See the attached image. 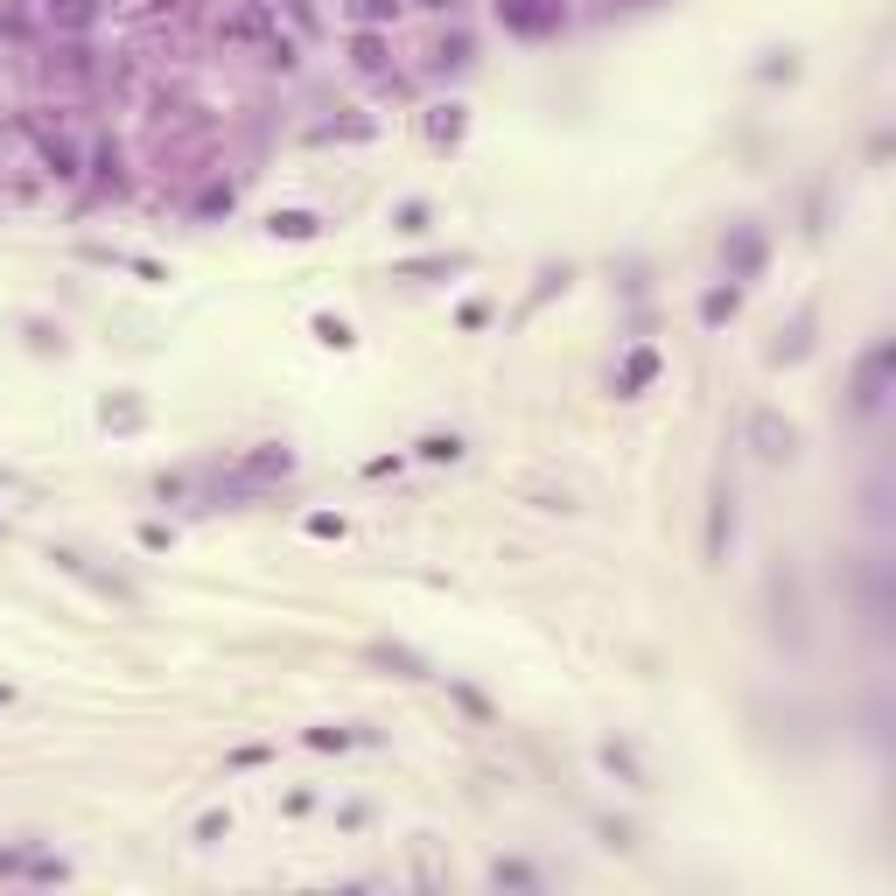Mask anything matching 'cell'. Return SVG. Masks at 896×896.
I'll use <instances>...</instances> for the list:
<instances>
[{
    "instance_id": "7a4b0ae2",
    "label": "cell",
    "mask_w": 896,
    "mask_h": 896,
    "mask_svg": "<svg viewBox=\"0 0 896 896\" xmlns=\"http://www.w3.org/2000/svg\"><path fill=\"white\" fill-rule=\"evenodd\" d=\"M218 43L224 49H253L259 64H280V70L295 64V43L274 29V8H266V0H239V8L218 22Z\"/></svg>"
},
{
    "instance_id": "4316f807",
    "label": "cell",
    "mask_w": 896,
    "mask_h": 896,
    "mask_svg": "<svg viewBox=\"0 0 896 896\" xmlns=\"http://www.w3.org/2000/svg\"><path fill=\"white\" fill-rule=\"evenodd\" d=\"M351 729H309V750H351Z\"/></svg>"
},
{
    "instance_id": "e0dca14e",
    "label": "cell",
    "mask_w": 896,
    "mask_h": 896,
    "mask_svg": "<svg viewBox=\"0 0 896 896\" xmlns=\"http://www.w3.org/2000/svg\"><path fill=\"white\" fill-rule=\"evenodd\" d=\"M99 421H106L112 434H133V428L147 421V407H141V399H133V392H112L106 407H99Z\"/></svg>"
},
{
    "instance_id": "ffe728a7",
    "label": "cell",
    "mask_w": 896,
    "mask_h": 896,
    "mask_svg": "<svg viewBox=\"0 0 896 896\" xmlns=\"http://www.w3.org/2000/svg\"><path fill=\"white\" fill-rule=\"evenodd\" d=\"M602 771H609V777H623V785H644L638 750H623V742H602Z\"/></svg>"
},
{
    "instance_id": "d4e9b609",
    "label": "cell",
    "mask_w": 896,
    "mask_h": 896,
    "mask_svg": "<svg viewBox=\"0 0 896 896\" xmlns=\"http://www.w3.org/2000/svg\"><path fill=\"white\" fill-rule=\"evenodd\" d=\"M316 336L330 343V351H351V322H336V316H316Z\"/></svg>"
},
{
    "instance_id": "83f0119b",
    "label": "cell",
    "mask_w": 896,
    "mask_h": 896,
    "mask_svg": "<svg viewBox=\"0 0 896 896\" xmlns=\"http://www.w3.org/2000/svg\"><path fill=\"white\" fill-rule=\"evenodd\" d=\"M197 211H203V218H211V211H232V182H211V189L197 197Z\"/></svg>"
},
{
    "instance_id": "4fadbf2b",
    "label": "cell",
    "mask_w": 896,
    "mask_h": 896,
    "mask_svg": "<svg viewBox=\"0 0 896 896\" xmlns=\"http://www.w3.org/2000/svg\"><path fill=\"white\" fill-rule=\"evenodd\" d=\"M735 309H742V280H721V288L700 295V322H708V330H721V322H729Z\"/></svg>"
},
{
    "instance_id": "3957f363",
    "label": "cell",
    "mask_w": 896,
    "mask_h": 896,
    "mask_svg": "<svg viewBox=\"0 0 896 896\" xmlns=\"http://www.w3.org/2000/svg\"><path fill=\"white\" fill-rule=\"evenodd\" d=\"M288 469H295V455H288V449H280V442H259L253 455H239V469L224 476L218 498H259V490H274Z\"/></svg>"
},
{
    "instance_id": "9c48e42d",
    "label": "cell",
    "mask_w": 896,
    "mask_h": 896,
    "mask_svg": "<svg viewBox=\"0 0 896 896\" xmlns=\"http://www.w3.org/2000/svg\"><path fill=\"white\" fill-rule=\"evenodd\" d=\"M365 665H378V673H392V679H434L428 652H413V644H399V638H372Z\"/></svg>"
},
{
    "instance_id": "7402d4cb",
    "label": "cell",
    "mask_w": 896,
    "mask_h": 896,
    "mask_svg": "<svg viewBox=\"0 0 896 896\" xmlns=\"http://www.w3.org/2000/svg\"><path fill=\"white\" fill-rule=\"evenodd\" d=\"M351 64H357V70H372V78H378V70H386V43H378L372 29H357V35H351Z\"/></svg>"
},
{
    "instance_id": "7c38bea8",
    "label": "cell",
    "mask_w": 896,
    "mask_h": 896,
    "mask_svg": "<svg viewBox=\"0 0 896 896\" xmlns=\"http://www.w3.org/2000/svg\"><path fill=\"white\" fill-rule=\"evenodd\" d=\"M91 189H99V197H126V168H120V147H99V155H91Z\"/></svg>"
},
{
    "instance_id": "ba28073f",
    "label": "cell",
    "mask_w": 896,
    "mask_h": 896,
    "mask_svg": "<svg viewBox=\"0 0 896 896\" xmlns=\"http://www.w3.org/2000/svg\"><path fill=\"white\" fill-rule=\"evenodd\" d=\"M889 365H896V343H869V357L854 365V413H875L889 399Z\"/></svg>"
},
{
    "instance_id": "f546056e",
    "label": "cell",
    "mask_w": 896,
    "mask_h": 896,
    "mask_svg": "<svg viewBox=\"0 0 896 896\" xmlns=\"http://www.w3.org/2000/svg\"><path fill=\"white\" fill-rule=\"evenodd\" d=\"M309 532H316V540H343V519H336V511H316Z\"/></svg>"
},
{
    "instance_id": "d6986e66",
    "label": "cell",
    "mask_w": 896,
    "mask_h": 896,
    "mask_svg": "<svg viewBox=\"0 0 896 896\" xmlns=\"http://www.w3.org/2000/svg\"><path fill=\"white\" fill-rule=\"evenodd\" d=\"M463 126H469L463 106H434V112H428V141H434V147H455V141H463Z\"/></svg>"
},
{
    "instance_id": "1f68e13d",
    "label": "cell",
    "mask_w": 896,
    "mask_h": 896,
    "mask_svg": "<svg viewBox=\"0 0 896 896\" xmlns=\"http://www.w3.org/2000/svg\"><path fill=\"white\" fill-rule=\"evenodd\" d=\"M224 827H232V819H224V812H203V819H197V841H218Z\"/></svg>"
},
{
    "instance_id": "4dcf8cb0",
    "label": "cell",
    "mask_w": 896,
    "mask_h": 896,
    "mask_svg": "<svg viewBox=\"0 0 896 896\" xmlns=\"http://www.w3.org/2000/svg\"><path fill=\"white\" fill-rule=\"evenodd\" d=\"M455 700H463V708H469L476 721H490V700H484V694H476V686H455Z\"/></svg>"
},
{
    "instance_id": "44dd1931",
    "label": "cell",
    "mask_w": 896,
    "mask_h": 896,
    "mask_svg": "<svg viewBox=\"0 0 896 896\" xmlns=\"http://www.w3.org/2000/svg\"><path fill=\"white\" fill-rule=\"evenodd\" d=\"M469 253H434V259H413V266H399V280H428V274H463Z\"/></svg>"
},
{
    "instance_id": "5b68a950",
    "label": "cell",
    "mask_w": 896,
    "mask_h": 896,
    "mask_svg": "<svg viewBox=\"0 0 896 896\" xmlns=\"http://www.w3.org/2000/svg\"><path fill=\"white\" fill-rule=\"evenodd\" d=\"M498 22L511 35H526V43H540V35H561L567 8H561V0H498Z\"/></svg>"
},
{
    "instance_id": "8992f818",
    "label": "cell",
    "mask_w": 896,
    "mask_h": 896,
    "mask_svg": "<svg viewBox=\"0 0 896 896\" xmlns=\"http://www.w3.org/2000/svg\"><path fill=\"white\" fill-rule=\"evenodd\" d=\"M49 561H56V567H64V575H70V582H85V588H91V596H106V602H126V609H133V602H141V588H133V582H120V575H106V567H91V561L78 554V546H56V554H49Z\"/></svg>"
},
{
    "instance_id": "277c9868",
    "label": "cell",
    "mask_w": 896,
    "mask_h": 896,
    "mask_svg": "<svg viewBox=\"0 0 896 896\" xmlns=\"http://www.w3.org/2000/svg\"><path fill=\"white\" fill-rule=\"evenodd\" d=\"M35 78L56 85V91H85L91 78H99V64H91L85 43H64V35H56V43L43 49V64H35Z\"/></svg>"
},
{
    "instance_id": "f1b7e54d",
    "label": "cell",
    "mask_w": 896,
    "mask_h": 896,
    "mask_svg": "<svg viewBox=\"0 0 896 896\" xmlns=\"http://www.w3.org/2000/svg\"><path fill=\"white\" fill-rule=\"evenodd\" d=\"M392 232H428V203H399V218H392Z\"/></svg>"
},
{
    "instance_id": "2e32d148",
    "label": "cell",
    "mask_w": 896,
    "mask_h": 896,
    "mask_svg": "<svg viewBox=\"0 0 896 896\" xmlns=\"http://www.w3.org/2000/svg\"><path fill=\"white\" fill-rule=\"evenodd\" d=\"M806 351H812V309H798L792 336H777V343H771V365H798Z\"/></svg>"
},
{
    "instance_id": "ac0fdd59",
    "label": "cell",
    "mask_w": 896,
    "mask_h": 896,
    "mask_svg": "<svg viewBox=\"0 0 896 896\" xmlns=\"http://www.w3.org/2000/svg\"><path fill=\"white\" fill-rule=\"evenodd\" d=\"M399 0H343V22L351 29H392Z\"/></svg>"
},
{
    "instance_id": "603a6c76",
    "label": "cell",
    "mask_w": 896,
    "mask_h": 896,
    "mask_svg": "<svg viewBox=\"0 0 896 896\" xmlns=\"http://www.w3.org/2000/svg\"><path fill=\"white\" fill-rule=\"evenodd\" d=\"M490 883H498V889H540V875H532L526 862H498V869H490Z\"/></svg>"
},
{
    "instance_id": "30bf717a",
    "label": "cell",
    "mask_w": 896,
    "mask_h": 896,
    "mask_svg": "<svg viewBox=\"0 0 896 896\" xmlns=\"http://www.w3.org/2000/svg\"><path fill=\"white\" fill-rule=\"evenodd\" d=\"M764 232L756 224H729V239H721V259H729V280H756L764 274Z\"/></svg>"
},
{
    "instance_id": "5bb4252c",
    "label": "cell",
    "mask_w": 896,
    "mask_h": 896,
    "mask_svg": "<svg viewBox=\"0 0 896 896\" xmlns=\"http://www.w3.org/2000/svg\"><path fill=\"white\" fill-rule=\"evenodd\" d=\"M708 561H721V546H729V532H735V511H729V484H715V498H708Z\"/></svg>"
},
{
    "instance_id": "484cf974",
    "label": "cell",
    "mask_w": 896,
    "mask_h": 896,
    "mask_svg": "<svg viewBox=\"0 0 896 896\" xmlns=\"http://www.w3.org/2000/svg\"><path fill=\"white\" fill-rule=\"evenodd\" d=\"M421 455H428V463H455V455H463V442H455V434H428Z\"/></svg>"
},
{
    "instance_id": "8fae6325",
    "label": "cell",
    "mask_w": 896,
    "mask_h": 896,
    "mask_svg": "<svg viewBox=\"0 0 896 896\" xmlns=\"http://www.w3.org/2000/svg\"><path fill=\"white\" fill-rule=\"evenodd\" d=\"M652 378H659V351H631V357H623V372H617V399H638Z\"/></svg>"
},
{
    "instance_id": "cb8c5ba5",
    "label": "cell",
    "mask_w": 896,
    "mask_h": 896,
    "mask_svg": "<svg viewBox=\"0 0 896 896\" xmlns=\"http://www.w3.org/2000/svg\"><path fill=\"white\" fill-rule=\"evenodd\" d=\"M469 64V35H449L442 49H434V70H463Z\"/></svg>"
},
{
    "instance_id": "9a60e30c",
    "label": "cell",
    "mask_w": 896,
    "mask_h": 896,
    "mask_svg": "<svg viewBox=\"0 0 896 896\" xmlns=\"http://www.w3.org/2000/svg\"><path fill=\"white\" fill-rule=\"evenodd\" d=\"M266 232H274V239H295V245H309V239H322V218H316V211H274V218H266Z\"/></svg>"
},
{
    "instance_id": "52a82bcc",
    "label": "cell",
    "mask_w": 896,
    "mask_h": 896,
    "mask_svg": "<svg viewBox=\"0 0 896 896\" xmlns=\"http://www.w3.org/2000/svg\"><path fill=\"white\" fill-rule=\"evenodd\" d=\"M750 449H756V463H792L798 455V428L777 407H756L750 413Z\"/></svg>"
},
{
    "instance_id": "6da1fadb",
    "label": "cell",
    "mask_w": 896,
    "mask_h": 896,
    "mask_svg": "<svg viewBox=\"0 0 896 896\" xmlns=\"http://www.w3.org/2000/svg\"><path fill=\"white\" fill-rule=\"evenodd\" d=\"M8 133H14L22 147H35V168H43L49 182H78V176H85V147L70 141L64 120H49V112H22Z\"/></svg>"
}]
</instances>
